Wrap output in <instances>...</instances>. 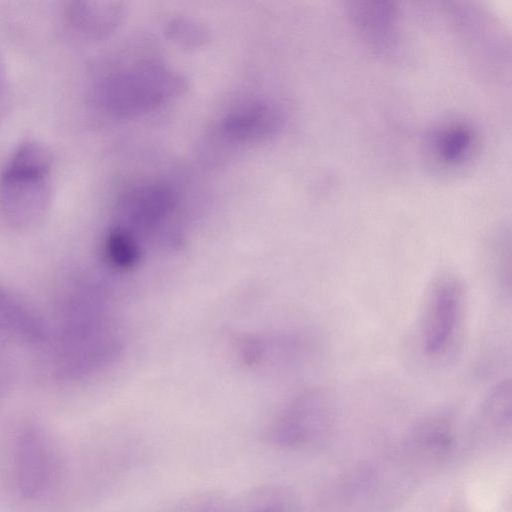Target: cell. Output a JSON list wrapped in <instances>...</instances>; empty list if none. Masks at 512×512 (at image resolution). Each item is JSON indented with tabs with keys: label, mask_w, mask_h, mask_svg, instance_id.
<instances>
[{
	"label": "cell",
	"mask_w": 512,
	"mask_h": 512,
	"mask_svg": "<svg viewBox=\"0 0 512 512\" xmlns=\"http://www.w3.org/2000/svg\"><path fill=\"white\" fill-rule=\"evenodd\" d=\"M55 348L56 368L69 379L99 371L116 355L118 338L101 288L84 283L65 297Z\"/></svg>",
	"instance_id": "1"
},
{
	"label": "cell",
	"mask_w": 512,
	"mask_h": 512,
	"mask_svg": "<svg viewBox=\"0 0 512 512\" xmlns=\"http://www.w3.org/2000/svg\"><path fill=\"white\" fill-rule=\"evenodd\" d=\"M53 157L43 144L19 145L0 175V216L10 227L37 224L47 213L52 197Z\"/></svg>",
	"instance_id": "2"
},
{
	"label": "cell",
	"mask_w": 512,
	"mask_h": 512,
	"mask_svg": "<svg viewBox=\"0 0 512 512\" xmlns=\"http://www.w3.org/2000/svg\"><path fill=\"white\" fill-rule=\"evenodd\" d=\"M185 89L179 73L148 63L106 76L96 86L94 98L106 112L128 116L157 107Z\"/></svg>",
	"instance_id": "3"
},
{
	"label": "cell",
	"mask_w": 512,
	"mask_h": 512,
	"mask_svg": "<svg viewBox=\"0 0 512 512\" xmlns=\"http://www.w3.org/2000/svg\"><path fill=\"white\" fill-rule=\"evenodd\" d=\"M62 458L53 437L37 424L24 425L16 434L12 451L13 481L27 500L46 496L59 482Z\"/></svg>",
	"instance_id": "4"
},
{
	"label": "cell",
	"mask_w": 512,
	"mask_h": 512,
	"mask_svg": "<svg viewBox=\"0 0 512 512\" xmlns=\"http://www.w3.org/2000/svg\"><path fill=\"white\" fill-rule=\"evenodd\" d=\"M463 287L452 275L431 287L421 323V346L429 358L444 356L453 345L463 314Z\"/></svg>",
	"instance_id": "5"
},
{
	"label": "cell",
	"mask_w": 512,
	"mask_h": 512,
	"mask_svg": "<svg viewBox=\"0 0 512 512\" xmlns=\"http://www.w3.org/2000/svg\"><path fill=\"white\" fill-rule=\"evenodd\" d=\"M330 406L325 394L308 390L296 396L270 425L265 439L281 448H298L312 441L328 425Z\"/></svg>",
	"instance_id": "6"
},
{
	"label": "cell",
	"mask_w": 512,
	"mask_h": 512,
	"mask_svg": "<svg viewBox=\"0 0 512 512\" xmlns=\"http://www.w3.org/2000/svg\"><path fill=\"white\" fill-rule=\"evenodd\" d=\"M175 199L171 191L162 185L150 184L134 188L120 201L117 208L116 226L136 240L139 233L153 232L172 213Z\"/></svg>",
	"instance_id": "7"
},
{
	"label": "cell",
	"mask_w": 512,
	"mask_h": 512,
	"mask_svg": "<svg viewBox=\"0 0 512 512\" xmlns=\"http://www.w3.org/2000/svg\"><path fill=\"white\" fill-rule=\"evenodd\" d=\"M282 113L268 101H253L230 111L221 121V131L229 139L251 142L267 138L281 126Z\"/></svg>",
	"instance_id": "8"
},
{
	"label": "cell",
	"mask_w": 512,
	"mask_h": 512,
	"mask_svg": "<svg viewBox=\"0 0 512 512\" xmlns=\"http://www.w3.org/2000/svg\"><path fill=\"white\" fill-rule=\"evenodd\" d=\"M65 14L77 33L98 37L115 29L122 19L123 8L118 2L73 1L68 3Z\"/></svg>",
	"instance_id": "9"
},
{
	"label": "cell",
	"mask_w": 512,
	"mask_h": 512,
	"mask_svg": "<svg viewBox=\"0 0 512 512\" xmlns=\"http://www.w3.org/2000/svg\"><path fill=\"white\" fill-rule=\"evenodd\" d=\"M0 332L30 343H40L47 337V329L42 319L1 285Z\"/></svg>",
	"instance_id": "10"
},
{
	"label": "cell",
	"mask_w": 512,
	"mask_h": 512,
	"mask_svg": "<svg viewBox=\"0 0 512 512\" xmlns=\"http://www.w3.org/2000/svg\"><path fill=\"white\" fill-rule=\"evenodd\" d=\"M352 16L365 34L378 48H388L395 38L397 11L386 2H359L351 9Z\"/></svg>",
	"instance_id": "11"
},
{
	"label": "cell",
	"mask_w": 512,
	"mask_h": 512,
	"mask_svg": "<svg viewBox=\"0 0 512 512\" xmlns=\"http://www.w3.org/2000/svg\"><path fill=\"white\" fill-rule=\"evenodd\" d=\"M214 512H296L294 497L283 488H260L232 505L214 504Z\"/></svg>",
	"instance_id": "12"
},
{
	"label": "cell",
	"mask_w": 512,
	"mask_h": 512,
	"mask_svg": "<svg viewBox=\"0 0 512 512\" xmlns=\"http://www.w3.org/2000/svg\"><path fill=\"white\" fill-rule=\"evenodd\" d=\"M473 145V131L462 123L445 126L434 137L435 151L439 159L447 164H457L465 160Z\"/></svg>",
	"instance_id": "13"
},
{
	"label": "cell",
	"mask_w": 512,
	"mask_h": 512,
	"mask_svg": "<svg viewBox=\"0 0 512 512\" xmlns=\"http://www.w3.org/2000/svg\"><path fill=\"white\" fill-rule=\"evenodd\" d=\"M104 253L107 261L118 269H129L140 259L137 240L126 231L113 227L106 236Z\"/></svg>",
	"instance_id": "14"
},
{
	"label": "cell",
	"mask_w": 512,
	"mask_h": 512,
	"mask_svg": "<svg viewBox=\"0 0 512 512\" xmlns=\"http://www.w3.org/2000/svg\"><path fill=\"white\" fill-rule=\"evenodd\" d=\"M484 413L493 424L505 426L510 423V379L501 380L491 389L484 403Z\"/></svg>",
	"instance_id": "15"
},
{
	"label": "cell",
	"mask_w": 512,
	"mask_h": 512,
	"mask_svg": "<svg viewBox=\"0 0 512 512\" xmlns=\"http://www.w3.org/2000/svg\"><path fill=\"white\" fill-rule=\"evenodd\" d=\"M166 32L173 41L188 47L201 45L208 38L201 24L183 17L171 19L166 25Z\"/></svg>",
	"instance_id": "16"
},
{
	"label": "cell",
	"mask_w": 512,
	"mask_h": 512,
	"mask_svg": "<svg viewBox=\"0 0 512 512\" xmlns=\"http://www.w3.org/2000/svg\"><path fill=\"white\" fill-rule=\"evenodd\" d=\"M511 248L510 242L501 241L500 245L494 248V263L498 280L504 290L510 291L511 272Z\"/></svg>",
	"instance_id": "17"
},
{
	"label": "cell",
	"mask_w": 512,
	"mask_h": 512,
	"mask_svg": "<svg viewBox=\"0 0 512 512\" xmlns=\"http://www.w3.org/2000/svg\"><path fill=\"white\" fill-rule=\"evenodd\" d=\"M9 104V92L7 81L0 63V121L3 119L7 112Z\"/></svg>",
	"instance_id": "18"
}]
</instances>
